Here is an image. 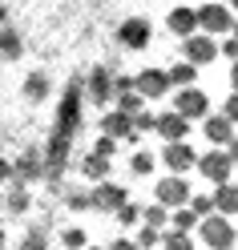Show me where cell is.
I'll return each mask as SVG.
<instances>
[{
  "instance_id": "obj_29",
  "label": "cell",
  "mask_w": 238,
  "mask_h": 250,
  "mask_svg": "<svg viewBox=\"0 0 238 250\" xmlns=\"http://www.w3.org/2000/svg\"><path fill=\"white\" fill-rule=\"evenodd\" d=\"M4 210H12V214H24L28 210V190H24V186H17L12 194H4Z\"/></svg>"
},
{
  "instance_id": "obj_5",
  "label": "cell",
  "mask_w": 238,
  "mask_h": 250,
  "mask_svg": "<svg viewBox=\"0 0 238 250\" xmlns=\"http://www.w3.org/2000/svg\"><path fill=\"white\" fill-rule=\"evenodd\" d=\"M198 21V33H210V37H226L234 28V17H230V4H206L194 12Z\"/></svg>"
},
{
  "instance_id": "obj_44",
  "label": "cell",
  "mask_w": 238,
  "mask_h": 250,
  "mask_svg": "<svg viewBox=\"0 0 238 250\" xmlns=\"http://www.w3.org/2000/svg\"><path fill=\"white\" fill-rule=\"evenodd\" d=\"M153 250H157V246H153Z\"/></svg>"
},
{
  "instance_id": "obj_35",
  "label": "cell",
  "mask_w": 238,
  "mask_h": 250,
  "mask_svg": "<svg viewBox=\"0 0 238 250\" xmlns=\"http://www.w3.org/2000/svg\"><path fill=\"white\" fill-rule=\"evenodd\" d=\"M218 53H222V57H230V61H234V57H238V41H234V37L226 33V37H222V44H218Z\"/></svg>"
},
{
  "instance_id": "obj_2",
  "label": "cell",
  "mask_w": 238,
  "mask_h": 250,
  "mask_svg": "<svg viewBox=\"0 0 238 250\" xmlns=\"http://www.w3.org/2000/svg\"><path fill=\"white\" fill-rule=\"evenodd\" d=\"M194 234L202 238V246L206 250H234V242H238V230H234V222H230V214H206V218H198L194 222Z\"/></svg>"
},
{
  "instance_id": "obj_21",
  "label": "cell",
  "mask_w": 238,
  "mask_h": 250,
  "mask_svg": "<svg viewBox=\"0 0 238 250\" xmlns=\"http://www.w3.org/2000/svg\"><path fill=\"white\" fill-rule=\"evenodd\" d=\"M113 105L121 109V113H141V109H146V97H141L137 89H121V93H113Z\"/></svg>"
},
{
  "instance_id": "obj_31",
  "label": "cell",
  "mask_w": 238,
  "mask_h": 250,
  "mask_svg": "<svg viewBox=\"0 0 238 250\" xmlns=\"http://www.w3.org/2000/svg\"><path fill=\"white\" fill-rule=\"evenodd\" d=\"M61 242H65V250H81L89 238H85L81 226H69V230H61Z\"/></svg>"
},
{
  "instance_id": "obj_18",
  "label": "cell",
  "mask_w": 238,
  "mask_h": 250,
  "mask_svg": "<svg viewBox=\"0 0 238 250\" xmlns=\"http://www.w3.org/2000/svg\"><path fill=\"white\" fill-rule=\"evenodd\" d=\"M157 250H194V234L162 226V238H157Z\"/></svg>"
},
{
  "instance_id": "obj_39",
  "label": "cell",
  "mask_w": 238,
  "mask_h": 250,
  "mask_svg": "<svg viewBox=\"0 0 238 250\" xmlns=\"http://www.w3.org/2000/svg\"><path fill=\"white\" fill-rule=\"evenodd\" d=\"M8 178H12V166H8L4 158H0V182H8Z\"/></svg>"
},
{
  "instance_id": "obj_4",
  "label": "cell",
  "mask_w": 238,
  "mask_h": 250,
  "mask_svg": "<svg viewBox=\"0 0 238 250\" xmlns=\"http://www.w3.org/2000/svg\"><path fill=\"white\" fill-rule=\"evenodd\" d=\"M173 109H178L186 121H202L210 113V97H206L198 85H182V89H173Z\"/></svg>"
},
{
  "instance_id": "obj_33",
  "label": "cell",
  "mask_w": 238,
  "mask_h": 250,
  "mask_svg": "<svg viewBox=\"0 0 238 250\" xmlns=\"http://www.w3.org/2000/svg\"><path fill=\"white\" fill-rule=\"evenodd\" d=\"M93 153H101V158H113V153H117V137L101 133V137H97V146H93Z\"/></svg>"
},
{
  "instance_id": "obj_24",
  "label": "cell",
  "mask_w": 238,
  "mask_h": 250,
  "mask_svg": "<svg viewBox=\"0 0 238 250\" xmlns=\"http://www.w3.org/2000/svg\"><path fill=\"white\" fill-rule=\"evenodd\" d=\"M194 222H198V214L190 210V206H173L166 226H170V230H186V234H194Z\"/></svg>"
},
{
  "instance_id": "obj_1",
  "label": "cell",
  "mask_w": 238,
  "mask_h": 250,
  "mask_svg": "<svg viewBox=\"0 0 238 250\" xmlns=\"http://www.w3.org/2000/svg\"><path fill=\"white\" fill-rule=\"evenodd\" d=\"M77 125H81V81H69L61 113H57V137L49 146V174H61V166H65V146H69Z\"/></svg>"
},
{
  "instance_id": "obj_26",
  "label": "cell",
  "mask_w": 238,
  "mask_h": 250,
  "mask_svg": "<svg viewBox=\"0 0 238 250\" xmlns=\"http://www.w3.org/2000/svg\"><path fill=\"white\" fill-rule=\"evenodd\" d=\"M21 49H24L21 33H17V28H8V24H0V53H4V57H21Z\"/></svg>"
},
{
  "instance_id": "obj_6",
  "label": "cell",
  "mask_w": 238,
  "mask_h": 250,
  "mask_svg": "<svg viewBox=\"0 0 238 250\" xmlns=\"http://www.w3.org/2000/svg\"><path fill=\"white\" fill-rule=\"evenodd\" d=\"M182 49H186V61L190 65H198V69H206L210 61L218 57V41L210 37V33H190V37H182Z\"/></svg>"
},
{
  "instance_id": "obj_9",
  "label": "cell",
  "mask_w": 238,
  "mask_h": 250,
  "mask_svg": "<svg viewBox=\"0 0 238 250\" xmlns=\"http://www.w3.org/2000/svg\"><path fill=\"white\" fill-rule=\"evenodd\" d=\"M153 37V24L146 17H125L117 24V41H121V49H146Z\"/></svg>"
},
{
  "instance_id": "obj_28",
  "label": "cell",
  "mask_w": 238,
  "mask_h": 250,
  "mask_svg": "<svg viewBox=\"0 0 238 250\" xmlns=\"http://www.w3.org/2000/svg\"><path fill=\"white\" fill-rule=\"evenodd\" d=\"M141 222H150V226L162 230V226L170 222V210L162 206V202H150V206H141Z\"/></svg>"
},
{
  "instance_id": "obj_11",
  "label": "cell",
  "mask_w": 238,
  "mask_h": 250,
  "mask_svg": "<svg viewBox=\"0 0 238 250\" xmlns=\"http://www.w3.org/2000/svg\"><path fill=\"white\" fill-rule=\"evenodd\" d=\"M202 133H206V142H210V146H222V149L238 142L234 121H230V117H222V113H206V117H202Z\"/></svg>"
},
{
  "instance_id": "obj_43",
  "label": "cell",
  "mask_w": 238,
  "mask_h": 250,
  "mask_svg": "<svg viewBox=\"0 0 238 250\" xmlns=\"http://www.w3.org/2000/svg\"><path fill=\"white\" fill-rule=\"evenodd\" d=\"M0 210H4V190H0Z\"/></svg>"
},
{
  "instance_id": "obj_25",
  "label": "cell",
  "mask_w": 238,
  "mask_h": 250,
  "mask_svg": "<svg viewBox=\"0 0 238 250\" xmlns=\"http://www.w3.org/2000/svg\"><path fill=\"white\" fill-rule=\"evenodd\" d=\"M153 166H157V158H153V153L137 149L133 158H130V174H133V178H150V174H153Z\"/></svg>"
},
{
  "instance_id": "obj_41",
  "label": "cell",
  "mask_w": 238,
  "mask_h": 250,
  "mask_svg": "<svg viewBox=\"0 0 238 250\" xmlns=\"http://www.w3.org/2000/svg\"><path fill=\"white\" fill-rule=\"evenodd\" d=\"M4 242H8V234H4V230H0V250H4Z\"/></svg>"
},
{
  "instance_id": "obj_20",
  "label": "cell",
  "mask_w": 238,
  "mask_h": 250,
  "mask_svg": "<svg viewBox=\"0 0 238 250\" xmlns=\"http://www.w3.org/2000/svg\"><path fill=\"white\" fill-rule=\"evenodd\" d=\"M166 77H170V89L194 85V81H198V65H190V61H178L173 69H166Z\"/></svg>"
},
{
  "instance_id": "obj_32",
  "label": "cell",
  "mask_w": 238,
  "mask_h": 250,
  "mask_svg": "<svg viewBox=\"0 0 238 250\" xmlns=\"http://www.w3.org/2000/svg\"><path fill=\"white\" fill-rule=\"evenodd\" d=\"M65 206H69L73 214H81V210H89V194H81V190H69V194H65Z\"/></svg>"
},
{
  "instance_id": "obj_36",
  "label": "cell",
  "mask_w": 238,
  "mask_h": 250,
  "mask_svg": "<svg viewBox=\"0 0 238 250\" xmlns=\"http://www.w3.org/2000/svg\"><path fill=\"white\" fill-rule=\"evenodd\" d=\"M222 117H230V121L238 117V97H234V93H230L226 101H222Z\"/></svg>"
},
{
  "instance_id": "obj_40",
  "label": "cell",
  "mask_w": 238,
  "mask_h": 250,
  "mask_svg": "<svg viewBox=\"0 0 238 250\" xmlns=\"http://www.w3.org/2000/svg\"><path fill=\"white\" fill-rule=\"evenodd\" d=\"M4 21H8V8H4V4H0V24H4Z\"/></svg>"
},
{
  "instance_id": "obj_30",
  "label": "cell",
  "mask_w": 238,
  "mask_h": 250,
  "mask_svg": "<svg viewBox=\"0 0 238 250\" xmlns=\"http://www.w3.org/2000/svg\"><path fill=\"white\" fill-rule=\"evenodd\" d=\"M186 206L194 210L198 218H206V214H214V202H210V194H190V198H186Z\"/></svg>"
},
{
  "instance_id": "obj_19",
  "label": "cell",
  "mask_w": 238,
  "mask_h": 250,
  "mask_svg": "<svg viewBox=\"0 0 238 250\" xmlns=\"http://www.w3.org/2000/svg\"><path fill=\"white\" fill-rule=\"evenodd\" d=\"M109 162H113V158H101V153H85V158H81V174H85L89 182H101V178H109Z\"/></svg>"
},
{
  "instance_id": "obj_23",
  "label": "cell",
  "mask_w": 238,
  "mask_h": 250,
  "mask_svg": "<svg viewBox=\"0 0 238 250\" xmlns=\"http://www.w3.org/2000/svg\"><path fill=\"white\" fill-rule=\"evenodd\" d=\"M113 218H117V222H121L125 230H133V226L141 222V202H133V198H125L121 206L113 210Z\"/></svg>"
},
{
  "instance_id": "obj_15",
  "label": "cell",
  "mask_w": 238,
  "mask_h": 250,
  "mask_svg": "<svg viewBox=\"0 0 238 250\" xmlns=\"http://www.w3.org/2000/svg\"><path fill=\"white\" fill-rule=\"evenodd\" d=\"M194 158H198V153L190 149L186 142H166V149H162V166L170 169V174H186V169H194Z\"/></svg>"
},
{
  "instance_id": "obj_38",
  "label": "cell",
  "mask_w": 238,
  "mask_h": 250,
  "mask_svg": "<svg viewBox=\"0 0 238 250\" xmlns=\"http://www.w3.org/2000/svg\"><path fill=\"white\" fill-rule=\"evenodd\" d=\"M121 89H133V77H121V73H113V93H121Z\"/></svg>"
},
{
  "instance_id": "obj_34",
  "label": "cell",
  "mask_w": 238,
  "mask_h": 250,
  "mask_svg": "<svg viewBox=\"0 0 238 250\" xmlns=\"http://www.w3.org/2000/svg\"><path fill=\"white\" fill-rule=\"evenodd\" d=\"M133 133H137V137H141V133H153V113H146V109L133 113Z\"/></svg>"
},
{
  "instance_id": "obj_8",
  "label": "cell",
  "mask_w": 238,
  "mask_h": 250,
  "mask_svg": "<svg viewBox=\"0 0 238 250\" xmlns=\"http://www.w3.org/2000/svg\"><path fill=\"white\" fill-rule=\"evenodd\" d=\"M186 198H190L186 174H166L162 182L153 186V202H162L166 210H173V206H186Z\"/></svg>"
},
{
  "instance_id": "obj_3",
  "label": "cell",
  "mask_w": 238,
  "mask_h": 250,
  "mask_svg": "<svg viewBox=\"0 0 238 250\" xmlns=\"http://www.w3.org/2000/svg\"><path fill=\"white\" fill-rule=\"evenodd\" d=\"M234 162H238V153L214 146V149H206L202 158H194V169H198L210 186H218V182H230V178H234Z\"/></svg>"
},
{
  "instance_id": "obj_10",
  "label": "cell",
  "mask_w": 238,
  "mask_h": 250,
  "mask_svg": "<svg viewBox=\"0 0 238 250\" xmlns=\"http://www.w3.org/2000/svg\"><path fill=\"white\" fill-rule=\"evenodd\" d=\"M153 133L162 142H186L190 137V121L178 113V109H166V113H153Z\"/></svg>"
},
{
  "instance_id": "obj_12",
  "label": "cell",
  "mask_w": 238,
  "mask_h": 250,
  "mask_svg": "<svg viewBox=\"0 0 238 250\" xmlns=\"http://www.w3.org/2000/svg\"><path fill=\"white\" fill-rule=\"evenodd\" d=\"M133 89H137L146 101H162L166 93H170V77H166V69H141V73L133 77Z\"/></svg>"
},
{
  "instance_id": "obj_14",
  "label": "cell",
  "mask_w": 238,
  "mask_h": 250,
  "mask_svg": "<svg viewBox=\"0 0 238 250\" xmlns=\"http://www.w3.org/2000/svg\"><path fill=\"white\" fill-rule=\"evenodd\" d=\"M81 93H89L93 105H109V101H113V73H109L105 65H97V69L89 73V85Z\"/></svg>"
},
{
  "instance_id": "obj_7",
  "label": "cell",
  "mask_w": 238,
  "mask_h": 250,
  "mask_svg": "<svg viewBox=\"0 0 238 250\" xmlns=\"http://www.w3.org/2000/svg\"><path fill=\"white\" fill-rule=\"evenodd\" d=\"M130 198L125 194V186H117V182H109V178H101L97 186L89 190V210H101V214H113L121 202Z\"/></svg>"
},
{
  "instance_id": "obj_17",
  "label": "cell",
  "mask_w": 238,
  "mask_h": 250,
  "mask_svg": "<svg viewBox=\"0 0 238 250\" xmlns=\"http://www.w3.org/2000/svg\"><path fill=\"white\" fill-rule=\"evenodd\" d=\"M166 24H170V33H173V37H190V33L198 28V21H194V8H182V4H178V8L170 12V21H166Z\"/></svg>"
},
{
  "instance_id": "obj_27",
  "label": "cell",
  "mask_w": 238,
  "mask_h": 250,
  "mask_svg": "<svg viewBox=\"0 0 238 250\" xmlns=\"http://www.w3.org/2000/svg\"><path fill=\"white\" fill-rule=\"evenodd\" d=\"M133 230H137V238H133V242H137V250H153V246H157V238H162V230L150 226V222H137Z\"/></svg>"
},
{
  "instance_id": "obj_37",
  "label": "cell",
  "mask_w": 238,
  "mask_h": 250,
  "mask_svg": "<svg viewBox=\"0 0 238 250\" xmlns=\"http://www.w3.org/2000/svg\"><path fill=\"white\" fill-rule=\"evenodd\" d=\"M105 250H137V242H133V238H113Z\"/></svg>"
},
{
  "instance_id": "obj_13",
  "label": "cell",
  "mask_w": 238,
  "mask_h": 250,
  "mask_svg": "<svg viewBox=\"0 0 238 250\" xmlns=\"http://www.w3.org/2000/svg\"><path fill=\"white\" fill-rule=\"evenodd\" d=\"M101 133L117 137V142H137V133H133V117H130V113H121L117 105H113V109L105 105V117H101Z\"/></svg>"
},
{
  "instance_id": "obj_16",
  "label": "cell",
  "mask_w": 238,
  "mask_h": 250,
  "mask_svg": "<svg viewBox=\"0 0 238 250\" xmlns=\"http://www.w3.org/2000/svg\"><path fill=\"white\" fill-rule=\"evenodd\" d=\"M210 202H214L218 214H234V210H238V186H234V182H218L214 194H210Z\"/></svg>"
},
{
  "instance_id": "obj_22",
  "label": "cell",
  "mask_w": 238,
  "mask_h": 250,
  "mask_svg": "<svg viewBox=\"0 0 238 250\" xmlns=\"http://www.w3.org/2000/svg\"><path fill=\"white\" fill-rule=\"evenodd\" d=\"M24 97L28 101H44V97H49V77H44L41 69L24 77Z\"/></svg>"
},
{
  "instance_id": "obj_42",
  "label": "cell",
  "mask_w": 238,
  "mask_h": 250,
  "mask_svg": "<svg viewBox=\"0 0 238 250\" xmlns=\"http://www.w3.org/2000/svg\"><path fill=\"white\" fill-rule=\"evenodd\" d=\"M81 250H105V246H89V242H85V246H81Z\"/></svg>"
}]
</instances>
